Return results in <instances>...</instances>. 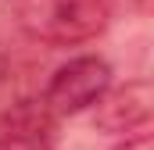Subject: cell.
I'll use <instances>...</instances> for the list:
<instances>
[{
    "instance_id": "1",
    "label": "cell",
    "mask_w": 154,
    "mask_h": 150,
    "mask_svg": "<svg viewBox=\"0 0 154 150\" xmlns=\"http://www.w3.org/2000/svg\"><path fill=\"white\" fill-rule=\"evenodd\" d=\"M108 0H14L18 29L47 46H79L108 29Z\"/></svg>"
},
{
    "instance_id": "2",
    "label": "cell",
    "mask_w": 154,
    "mask_h": 150,
    "mask_svg": "<svg viewBox=\"0 0 154 150\" xmlns=\"http://www.w3.org/2000/svg\"><path fill=\"white\" fill-rule=\"evenodd\" d=\"M111 64L100 54H79L72 61H65L61 68L47 79L39 100L50 107L54 118H72V114L93 111L97 100L111 89Z\"/></svg>"
},
{
    "instance_id": "3",
    "label": "cell",
    "mask_w": 154,
    "mask_h": 150,
    "mask_svg": "<svg viewBox=\"0 0 154 150\" xmlns=\"http://www.w3.org/2000/svg\"><path fill=\"white\" fill-rule=\"evenodd\" d=\"M154 114V86L151 79H129L125 86H111L97 107H93V125L100 132H118L133 136L151 125Z\"/></svg>"
},
{
    "instance_id": "4",
    "label": "cell",
    "mask_w": 154,
    "mask_h": 150,
    "mask_svg": "<svg viewBox=\"0 0 154 150\" xmlns=\"http://www.w3.org/2000/svg\"><path fill=\"white\" fill-rule=\"evenodd\" d=\"M57 125L50 107L39 97H22L0 111V150H54Z\"/></svg>"
},
{
    "instance_id": "5",
    "label": "cell",
    "mask_w": 154,
    "mask_h": 150,
    "mask_svg": "<svg viewBox=\"0 0 154 150\" xmlns=\"http://www.w3.org/2000/svg\"><path fill=\"white\" fill-rule=\"evenodd\" d=\"M111 150H154V140H151V132L143 129V132H133V136H122Z\"/></svg>"
},
{
    "instance_id": "6",
    "label": "cell",
    "mask_w": 154,
    "mask_h": 150,
    "mask_svg": "<svg viewBox=\"0 0 154 150\" xmlns=\"http://www.w3.org/2000/svg\"><path fill=\"white\" fill-rule=\"evenodd\" d=\"M4 75H7V50H4V43H0V82H4Z\"/></svg>"
}]
</instances>
